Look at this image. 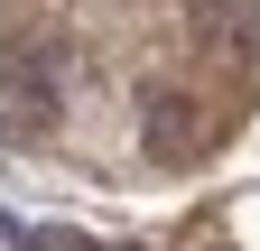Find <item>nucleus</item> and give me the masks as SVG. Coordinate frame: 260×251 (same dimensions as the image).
<instances>
[{"instance_id":"nucleus-1","label":"nucleus","mask_w":260,"mask_h":251,"mask_svg":"<svg viewBox=\"0 0 260 251\" xmlns=\"http://www.w3.org/2000/svg\"><path fill=\"white\" fill-rule=\"evenodd\" d=\"M56 121V56L0 47V140H38Z\"/></svg>"},{"instance_id":"nucleus-2","label":"nucleus","mask_w":260,"mask_h":251,"mask_svg":"<svg viewBox=\"0 0 260 251\" xmlns=\"http://www.w3.org/2000/svg\"><path fill=\"white\" fill-rule=\"evenodd\" d=\"M195 131H205V112H195V103H177V93H168V103H149V149H158V159L195 149Z\"/></svg>"}]
</instances>
